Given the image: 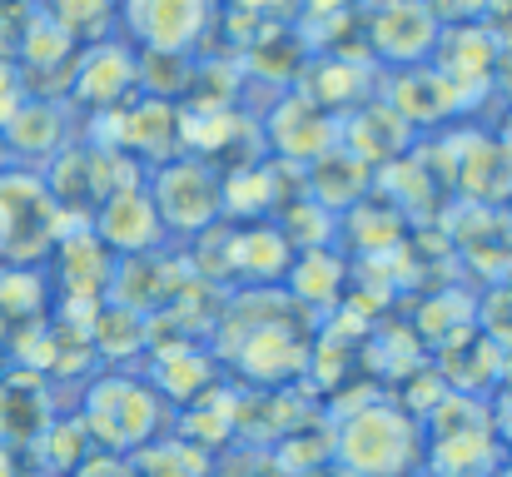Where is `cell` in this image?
I'll return each instance as SVG.
<instances>
[{
    "label": "cell",
    "instance_id": "6da1fadb",
    "mask_svg": "<svg viewBox=\"0 0 512 477\" xmlns=\"http://www.w3.org/2000/svg\"><path fill=\"white\" fill-rule=\"evenodd\" d=\"M413 458H418L413 423L398 408L373 403L339 433V463L353 477H398L413 468Z\"/></svg>",
    "mask_w": 512,
    "mask_h": 477
},
{
    "label": "cell",
    "instance_id": "7a4b0ae2",
    "mask_svg": "<svg viewBox=\"0 0 512 477\" xmlns=\"http://www.w3.org/2000/svg\"><path fill=\"white\" fill-rule=\"evenodd\" d=\"M150 199H155V214H160L165 229H204L224 214V184L204 159L160 164L155 184H150Z\"/></svg>",
    "mask_w": 512,
    "mask_h": 477
},
{
    "label": "cell",
    "instance_id": "3957f363",
    "mask_svg": "<svg viewBox=\"0 0 512 477\" xmlns=\"http://www.w3.org/2000/svg\"><path fill=\"white\" fill-rule=\"evenodd\" d=\"M135 45L145 55H184L209 20V0H125Z\"/></svg>",
    "mask_w": 512,
    "mask_h": 477
},
{
    "label": "cell",
    "instance_id": "277c9868",
    "mask_svg": "<svg viewBox=\"0 0 512 477\" xmlns=\"http://www.w3.org/2000/svg\"><path fill=\"white\" fill-rule=\"evenodd\" d=\"M165 234L160 214H155V199L145 184H125V189H110L105 194V209H100V244L105 249H155Z\"/></svg>",
    "mask_w": 512,
    "mask_h": 477
},
{
    "label": "cell",
    "instance_id": "5b68a950",
    "mask_svg": "<svg viewBox=\"0 0 512 477\" xmlns=\"http://www.w3.org/2000/svg\"><path fill=\"white\" fill-rule=\"evenodd\" d=\"M433 35H438V15L423 0H393L373 20V50L393 65H418L433 50Z\"/></svg>",
    "mask_w": 512,
    "mask_h": 477
},
{
    "label": "cell",
    "instance_id": "8992f818",
    "mask_svg": "<svg viewBox=\"0 0 512 477\" xmlns=\"http://www.w3.org/2000/svg\"><path fill=\"white\" fill-rule=\"evenodd\" d=\"M135 75L140 70H135V55L130 50L110 45V60H105V50H95V60L80 70V95L95 100V105H110V100H120V90H130Z\"/></svg>",
    "mask_w": 512,
    "mask_h": 477
}]
</instances>
